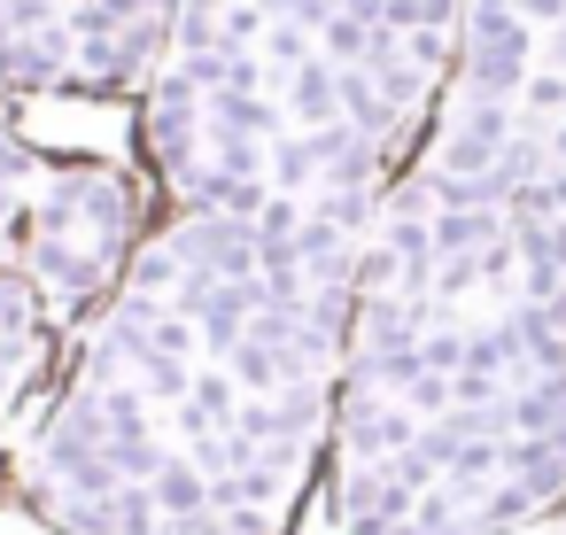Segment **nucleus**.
Masks as SVG:
<instances>
[{
    "mask_svg": "<svg viewBox=\"0 0 566 535\" xmlns=\"http://www.w3.org/2000/svg\"><path fill=\"white\" fill-rule=\"evenodd\" d=\"M566 504V0H465L380 195L318 535H512Z\"/></svg>",
    "mask_w": 566,
    "mask_h": 535,
    "instance_id": "obj_1",
    "label": "nucleus"
},
{
    "mask_svg": "<svg viewBox=\"0 0 566 535\" xmlns=\"http://www.w3.org/2000/svg\"><path fill=\"white\" fill-rule=\"evenodd\" d=\"M148 225H156V187H148L140 164H125V156H48L24 210H17L9 272H24L32 295L48 303V318L63 326V342H78V326L117 295Z\"/></svg>",
    "mask_w": 566,
    "mask_h": 535,
    "instance_id": "obj_2",
    "label": "nucleus"
},
{
    "mask_svg": "<svg viewBox=\"0 0 566 535\" xmlns=\"http://www.w3.org/2000/svg\"><path fill=\"white\" fill-rule=\"evenodd\" d=\"M63 349L71 342L48 318V303L32 295V280L0 264V473H9L24 427L40 419V403H48L55 373H63Z\"/></svg>",
    "mask_w": 566,
    "mask_h": 535,
    "instance_id": "obj_3",
    "label": "nucleus"
},
{
    "mask_svg": "<svg viewBox=\"0 0 566 535\" xmlns=\"http://www.w3.org/2000/svg\"><path fill=\"white\" fill-rule=\"evenodd\" d=\"M86 0H0V109H48L63 32Z\"/></svg>",
    "mask_w": 566,
    "mask_h": 535,
    "instance_id": "obj_4",
    "label": "nucleus"
},
{
    "mask_svg": "<svg viewBox=\"0 0 566 535\" xmlns=\"http://www.w3.org/2000/svg\"><path fill=\"white\" fill-rule=\"evenodd\" d=\"M40 164H48V148L32 140V117L0 109V264H9V233H17V210H24Z\"/></svg>",
    "mask_w": 566,
    "mask_h": 535,
    "instance_id": "obj_5",
    "label": "nucleus"
},
{
    "mask_svg": "<svg viewBox=\"0 0 566 535\" xmlns=\"http://www.w3.org/2000/svg\"><path fill=\"white\" fill-rule=\"evenodd\" d=\"M512 535H566V504H558V512H543V520H527V527H512Z\"/></svg>",
    "mask_w": 566,
    "mask_h": 535,
    "instance_id": "obj_6",
    "label": "nucleus"
},
{
    "mask_svg": "<svg viewBox=\"0 0 566 535\" xmlns=\"http://www.w3.org/2000/svg\"><path fill=\"white\" fill-rule=\"evenodd\" d=\"M17 520H24V512H17ZM24 527H32V520H24ZM32 535H48V527H32Z\"/></svg>",
    "mask_w": 566,
    "mask_h": 535,
    "instance_id": "obj_7",
    "label": "nucleus"
},
{
    "mask_svg": "<svg viewBox=\"0 0 566 535\" xmlns=\"http://www.w3.org/2000/svg\"><path fill=\"white\" fill-rule=\"evenodd\" d=\"M0 489H9V473H0Z\"/></svg>",
    "mask_w": 566,
    "mask_h": 535,
    "instance_id": "obj_8",
    "label": "nucleus"
}]
</instances>
